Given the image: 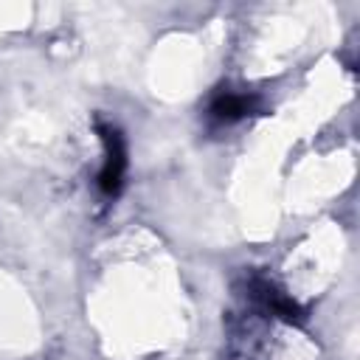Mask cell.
I'll return each mask as SVG.
<instances>
[{
	"mask_svg": "<svg viewBox=\"0 0 360 360\" xmlns=\"http://www.w3.org/2000/svg\"><path fill=\"white\" fill-rule=\"evenodd\" d=\"M101 141H104V169L98 174V186L104 194H115L121 188V177H124V169H127V149H124V141L121 135L112 129V127H104L101 129Z\"/></svg>",
	"mask_w": 360,
	"mask_h": 360,
	"instance_id": "6da1fadb",
	"label": "cell"
},
{
	"mask_svg": "<svg viewBox=\"0 0 360 360\" xmlns=\"http://www.w3.org/2000/svg\"><path fill=\"white\" fill-rule=\"evenodd\" d=\"M253 110V98L248 96H239V93H222L214 98L211 104V115L219 118V121H233V118H242Z\"/></svg>",
	"mask_w": 360,
	"mask_h": 360,
	"instance_id": "7a4b0ae2",
	"label": "cell"
}]
</instances>
